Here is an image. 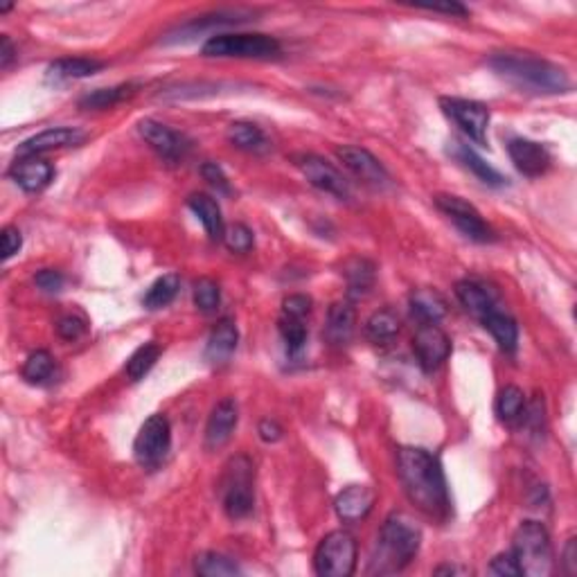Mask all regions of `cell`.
Here are the masks:
<instances>
[{"label": "cell", "instance_id": "cell-46", "mask_svg": "<svg viewBox=\"0 0 577 577\" xmlns=\"http://www.w3.org/2000/svg\"><path fill=\"white\" fill-rule=\"evenodd\" d=\"M0 246H3V260L7 262L9 257H14L18 251H21V246H23L21 230L14 226H5L3 232H0Z\"/></svg>", "mask_w": 577, "mask_h": 577}, {"label": "cell", "instance_id": "cell-24", "mask_svg": "<svg viewBox=\"0 0 577 577\" xmlns=\"http://www.w3.org/2000/svg\"><path fill=\"white\" fill-rule=\"evenodd\" d=\"M104 64L97 59H86V57H75V59H59L48 66L46 80L50 84H64L70 80H84V77L100 72Z\"/></svg>", "mask_w": 577, "mask_h": 577}, {"label": "cell", "instance_id": "cell-30", "mask_svg": "<svg viewBox=\"0 0 577 577\" xmlns=\"http://www.w3.org/2000/svg\"><path fill=\"white\" fill-rule=\"evenodd\" d=\"M343 275L347 280V287H350V295H366L368 291L375 284V264L363 257H352L343 266Z\"/></svg>", "mask_w": 577, "mask_h": 577}, {"label": "cell", "instance_id": "cell-5", "mask_svg": "<svg viewBox=\"0 0 577 577\" xmlns=\"http://www.w3.org/2000/svg\"><path fill=\"white\" fill-rule=\"evenodd\" d=\"M201 55L219 59H271L280 55V43L269 34H212L203 43Z\"/></svg>", "mask_w": 577, "mask_h": 577}, {"label": "cell", "instance_id": "cell-10", "mask_svg": "<svg viewBox=\"0 0 577 577\" xmlns=\"http://www.w3.org/2000/svg\"><path fill=\"white\" fill-rule=\"evenodd\" d=\"M444 115L454 120L455 127H460L469 140L476 144H487L489 127V106L476 100H465V97H443L440 100Z\"/></svg>", "mask_w": 577, "mask_h": 577}, {"label": "cell", "instance_id": "cell-11", "mask_svg": "<svg viewBox=\"0 0 577 577\" xmlns=\"http://www.w3.org/2000/svg\"><path fill=\"white\" fill-rule=\"evenodd\" d=\"M294 163L314 187H318L321 192L332 194V197L337 198H350V181H347L332 163L316 156V154H300V156L294 158Z\"/></svg>", "mask_w": 577, "mask_h": 577}, {"label": "cell", "instance_id": "cell-41", "mask_svg": "<svg viewBox=\"0 0 577 577\" xmlns=\"http://www.w3.org/2000/svg\"><path fill=\"white\" fill-rule=\"evenodd\" d=\"M86 329H89V323L81 316H77V314H66V316H61L57 321V334L64 341H77V338L84 337Z\"/></svg>", "mask_w": 577, "mask_h": 577}, {"label": "cell", "instance_id": "cell-17", "mask_svg": "<svg viewBox=\"0 0 577 577\" xmlns=\"http://www.w3.org/2000/svg\"><path fill=\"white\" fill-rule=\"evenodd\" d=\"M237 420H240V411H237L235 400L226 397L219 404L212 409L210 417H208L206 424V447L208 449H219L224 447L228 440L235 433Z\"/></svg>", "mask_w": 577, "mask_h": 577}, {"label": "cell", "instance_id": "cell-16", "mask_svg": "<svg viewBox=\"0 0 577 577\" xmlns=\"http://www.w3.org/2000/svg\"><path fill=\"white\" fill-rule=\"evenodd\" d=\"M84 140V131L80 129H70V127H55V129H46L41 134L32 135V138L23 140L18 144V158H27V156H41V154L52 152V149H61V147H70V144H77Z\"/></svg>", "mask_w": 577, "mask_h": 577}, {"label": "cell", "instance_id": "cell-9", "mask_svg": "<svg viewBox=\"0 0 577 577\" xmlns=\"http://www.w3.org/2000/svg\"><path fill=\"white\" fill-rule=\"evenodd\" d=\"M172 447V426L163 413H156L144 420L134 443V455L140 467L156 469L167 458Z\"/></svg>", "mask_w": 577, "mask_h": 577}, {"label": "cell", "instance_id": "cell-22", "mask_svg": "<svg viewBox=\"0 0 577 577\" xmlns=\"http://www.w3.org/2000/svg\"><path fill=\"white\" fill-rule=\"evenodd\" d=\"M237 341H240V332H237V325L230 318H224L215 325V329L210 332L206 346V361L212 366H221L228 358L232 357V352L237 350Z\"/></svg>", "mask_w": 577, "mask_h": 577}, {"label": "cell", "instance_id": "cell-34", "mask_svg": "<svg viewBox=\"0 0 577 577\" xmlns=\"http://www.w3.org/2000/svg\"><path fill=\"white\" fill-rule=\"evenodd\" d=\"M194 571L203 577H228L240 575L241 569L235 564V560L221 555V552H201L194 560Z\"/></svg>", "mask_w": 577, "mask_h": 577}, {"label": "cell", "instance_id": "cell-13", "mask_svg": "<svg viewBox=\"0 0 577 577\" xmlns=\"http://www.w3.org/2000/svg\"><path fill=\"white\" fill-rule=\"evenodd\" d=\"M337 156L338 161L350 169L354 176L361 178L368 186L384 187L388 186V181H390L384 165L377 161L368 149L354 147V144H343V147L337 149Z\"/></svg>", "mask_w": 577, "mask_h": 577}, {"label": "cell", "instance_id": "cell-27", "mask_svg": "<svg viewBox=\"0 0 577 577\" xmlns=\"http://www.w3.org/2000/svg\"><path fill=\"white\" fill-rule=\"evenodd\" d=\"M226 135H228V143H230L232 147L241 149V152L264 154L271 149V143H269V138H266V134L253 123H232L230 127H228Z\"/></svg>", "mask_w": 577, "mask_h": 577}, {"label": "cell", "instance_id": "cell-15", "mask_svg": "<svg viewBox=\"0 0 577 577\" xmlns=\"http://www.w3.org/2000/svg\"><path fill=\"white\" fill-rule=\"evenodd\" d=\"M140 135H143L144 143L154 149L156 154H161L167 161H178V158L186 156L187 144L186 138L181 134H176L174 129L165 127L163 123H156V120H143L138 124Z\"/></svg>", "mask_w": 577, "mask_h": 577}, {"label": "cell", "instance_id": "cell-49", "mask_svg": "<svg viewBox=\"0 0 577 577\" xmlns=\"http://www.w3.org/2000/svg\"><path fill=\"white\" fill-rule=\"evenodd\" d=\"M16 59V50H14V43L9 41L7 34L0 37V68H9L12 61Z\"/></svg>", "mask_w": 577, "mask_h": 577}, {"label": "cell", "instance_id": "cell-1", "mask_svg": "<svg viewBox=\"0 0 577 577\" xmlns=\"http://www.w3.org/2000/svg\"><path fill=\"white\" fill-rule=\"evenodd\" d=\"M397 476L417 510L433 518L447 517L451 510L447 478L435 455L420 447H401L397 451Z\"/></svg>", "mask_w": 577, "mask_h": 577}, {"label": "cell", "instance_id": "cell-44", "mask_svg": "<svg viewBox=\"0 0 577 577\" xmlns=\"http://www.w3.org/2000/svg\"><path fill=\"white\" fill-rule=\"evenodd\" d=\"M489 573L501 575V577H518L521 575V569H518L517 557L512 555V550H508L494 557L492 564H489Z\"/></svg>", "mask_w": 577, "mask_h": 577}, {"label": "cell", "instance_id": "cell-7", "mask_svg": "<svg viewBox=\"0 0 577 577\" xmlns=\"http://www.w3.org/2000/svg\"><path fill=\"white\" fill-rule=\"evenodd\" d=\"M314 569L323 577H350L357 569V540L347 530L325 535L314 552Z\"/></svg>", "mask_w": 577, "mask_h": 577}, {"label": "cell", "instance_id": "cell-23", "mask_svg": "<svg viewBox=\"0 0 577 577\" xmlns=\"http://www.w3.org/2000/svg\"><path fill=\"white\" fill-rule=\"evenodd\" d=\"M483 327L492 334V338L497 341L498 350L506 354H514L518 347V325L512 316L492 309L489 314H485L481 318Z\"/></svg>", "mask_w": 577, "mask_h": 577}, {"label": "cell", "instance_id": "cell-3", "mask_svg": "<svg viewBox=\"0 0 577 577\" xmlns=\"http://www.w3.org/2000/svg\"><path fill=\"white\" fill-rule=\"evenodd\" d=\"M422 544L420 526L404 512H395L386 518L379 532L375 560L370 561V573H400L413 561Z\"/></svg>", "mask_w": 577, "mask_h": 577}, {"label": "cell", "instance_id": "cell-33", "mask_svg": "<svg viewBox=\"0 0 577 577\" xmlns=\"http://www.w3.org/2000/svg\"><path fill=\"white\" fill-rule=\"evenodd\" d=\"M57 372V363L52 358L50 352L37 350L27 357V361L23 363V379L32 386H41L46 381H50Z\"/></svg>", "mask_w": 577, "mask_h": 577}, {"label": "cell", "instance_id": "cell-45", "mask_svg": "<svg viewBox=\"0 0 577 577\" xmlns=\"http://www.w3.org/2000/svg\"><path fill=\"white\" fill-rule=\"evenodd\" d=\"M34 283H37V287L41 291H46V294H57V291L64 289V273L61 271H55V269H43L38 271L37 275H34Z\"/></svg>", "mask_w": 577, "mask_h": 577}, {"label": "cell", "instance_id": "cell-18", "mask_svg": "<svg viewBox=\"0 0 577 577\" xmlns=\"http://www.w3.org/2000/svg\"><path fill=\"white\" fill-rule=\"evenodd\" d=\"M9 176L14 178L18 187L23 192H41L50 186L52 176H55V169L48 161L38 156H27V158H18L14 163V167L9 169Z\"/></svg>", "mask_w": 577, "mask_h": 577}, {"label": "cell", "instance_id": "cell-31", "mask_svg": "<svg viewBox=\"0 0 577 577\" xmlns=\"http://www.w3.org/2000/svg\"><path fill=\"white\" fill-rule=\"evenodd\" d=\"M400 334V318L392 309H379L366 323V337L377 346H386Z\"/></svg>", "mask_w": 577, "mask_h": 577}, {"label": "cell", "instance_id": "cell-39", "mask_svg": "<svg viewBox=\"0 0 577 577\" xmlns=\"http://www.w3.org/2000/svg\"><path fill=\"white\" fill-rule=\"evenodd\" d=\"M278 329L289 354H298L300 350H303L305 343H307V327H305V323L300 321V318H291L283 314V318H280V323H278Z\"/></svg>", "mask_w": 577, "mask_h": 577}, {"label": "cell", "instance_id": "cell-4", "mask_svg": "<svg viewBox=\"0 0 577 577\" xmlns=\"http://www.w3.org/2000/svg\"><path fill=\"white\" fill-rule=\"evenodd\" d=\"M512 555L517 557V564L521 575L546 577L552 573V544L550 535L540 521H523L517 528L512 540Z\"/></svg>", "mask_w": 577, "mask_h": 577}, {"label": "cell", "instance_id": "cell-21", "mask_svg": "<svg viewBox=\"0 0 577 577\" xmlns=\"http://www.w3.org/2000/svg\"><path fill=\"white\" fill-rule=\"evenodd\" d=\"M357 327V312L352 303H334L327 312V325H325V338L332 346H347L354 337Z\"/></svg>", "mask_w": 577, "mask_h": 577}, {"label": "cell", "instance_id": "cell-25", "mask_svg": "<svg viewBox=\"0 0 577 577\" xmlns=\"http://www.w3.org/2000/svg\"><path fill=\"white\" fill-rule=\"evenodd\" d=\"M187 208L197 215V219L206 228L210 240H221L224 237V217H221V208L215 198L208 197V194H192L187 198Z\"/></svg>", "mask_w": 577, "mask_h": 577}, {"label": "cell", "instance_id": "cell-2", "mask_svg": "<svg viewBox=\"0 0 577 577\" xmlns=\"http://www.w3.org/2000/svg\"><path fill=\"white\" fill-rule=\"evenodd\" d=\"M489 68L501 80L512 84L514 89L526 91V93L560 95L571 91V80L564 68L550 64L546 59H540L535 55L501 52V55L489 57Z\"/></svg>", "mask_w": 577, "mask_h": 577}, {"label": "cell", "instance_id": "cell-51", "mask_svg": "<svg viewBox=\"0 0 577 577\" xmlns=\"http://www.w3.org/2000/svg\"><path fill=\"white\" fill-rule=\"evenodd\" d=\"M454 573H460L455 566H440V569H435V575H454Z\"/></svg>", "mask_w": 577, "mask_h": 577}, {"label": "cell", "instance_id": "cell-26", "mask_svg": "<svg viewBox=\"0 0 577 577\" xmlns=\"http://www.w3.org/2000/svg\"><path fill=\"white\" fill-rule=\"evenodd\" d=\"M455 298H458L460 305H463L472 316H476L478 321H481L485 314L497 309L494 295L489 294L481 283H474V280H460V283L455 284Z\"/></svg>", "mask_w": 577, "mask_h": 577}, {"label": "cell", "instance_id": "cell-35", "mask_svg": "<svg viewBox=\"0 0 577 577\" xmlns=\"http://www.w3.org/2000/svg\"><path fill=\"white\" fill-rule=\"evenodd\" d=\"M497 415L506 424H514L526 415V395L518 386H506L497 397Z\"/></svg>", "mask_w": 577, "mask_h": 577}, {"label": "cell", "instance_id": "cell-12", "mask_svg": "<svg viewBox=\"0 0 577 577\" xmlns=\"http://www.w3.org/2000/svg\"><path fill=\"white\" fill-rule=\"evenodd\" d=\"M413 352L424 372H435L451 354V341L438 323H422L413 337Z\"/></svg>", "mask_w": 577, "mask_h": 577}, {"label": "cell", "instance_id": "cell-37", "mask_svg": "<svg viewBox=\"0 0 577 577\" xmlns=\"http://www.w3.org/2000/svg\"><path fill=\"white\" fill-rule=\"evenodd\" d=\"M178 287H181V280H178V275H174V273L163 275V278H158L156 283H154L152 287L147 289V294H144V298H143V305L147 309L167 307V305L172 303L174 298H176Z\"/></svg>", "mask_w": 577, "mask_h": 577}, {"label": "cell", "instance_id": "cell-8", "mask_svg": "<svg viewBox=\"0 0 577 577\" xmlns=\"http://www.w3.org/2000/svg\"><path fill=\"white\" fill-rule=\"evenodd\" d=\"M433 203L435 208L447 217L451 224L467 237V240L478 241V244H489V241L497 240L492 226H489L487 221L483 219L481 212H478L472 203L465 201V198L455 197V194H438V197H433Z\"/></svg>", "mask_w": 577, "mask_h": 577}, {"label": "cell", "instance_id": "cell-47", "mask_svg": "<svg viewBox=\"0 0 577 577\" xmlns=\"http://www.w3.org/2000/svg\"><path fill=\"white\" fill-rule=\"evenodd\" d=\"M257 433H260V438L264 440V443H278V440L283 438L284 431L275 420H262L260 426H257Z\"/></svg>", "mask_w": 577, "mask_h": 577}, {"label": "cell", "instance_id": "cell-48", "mask_svg": "<svg viewBox=\"0 0 577 577\" xmlns=\"http://www.w3.org/2000/svg\"><path fill=\"white\" fill-rule=\"evenodd\" d=\"M422 9H429V12H443L451 14V16H467V7H463L460 3H443V5H420Z\"/></svg>", "mask_w": 577, "mask_h": 577}, {"label": "cell", "instance_id": "cell-38", "mask_svg": "<svg viewBox=\"0 0 577 577\" xmlns=\"http://www.w3.org/2000/svg\"><path fill=\"white\" fill-rule=\"evenodd\" d=\"M194 305H197L198 312L203 314H212L219 309V303H221V291H219V284L215 283V280L210 278H201L194 283Z\"/></svg>", "mask_w": 577, "mask_h": 577}, {"label": "cell", "instance_id": "cell-36", "mask_svg": "<svg viewBox=\"0 0 577 577\" xmlns=\"http://www.w3.org/2000/svg\"><path fill=\"white\" fill-rule=\"evenodd\" d=\"M158 357H161V347L154 341L144 343L127 358V366H124V372L131 381H140L154 366H156Z\"/></svg>", "mask_w": 577, "mask_h": 577}, {"label": "cell", "instance_id": "cell-20", "mask_svg": "<svg viewBox=\"0 0 577 577\" xmlns=\"http://www.w3.org/2000/svg\"><path fill=\"white\" fill-rule=\"evenodd\" d=\"M449 156H454L455 161L463 165L465 169H469V172H472L478 181H483L485 186H489V187L506 186V176H503L501 172H497L492 165L485 163L483 158L478 156L472 147H469V144L460 143V140H451Z\"/></svg>", "mask_w": 577, "mask_h": 577}, {"label": "cell", "instance_id": "cell-32", "mask_svg": "<svg viewBox=\"0 0 577 577\" xmlns=\"http://www.w3.org/2000/svg\"><path fill=\"white\" fill-rule=\"evenodd\" d=\"M244 21V18L240 16V12H219V14H212V16H201L198 21H190L186 23L183 27H178L176 32L172 34V38H167V41H190V38L197 37V34H201L203 30H210V27H219V26H232V23H240Z\"/></svg>", "mask_w": 577, "mask_h": 577}, {"label": "cell", "instance_id": "cell-28", "mask_svg": "<svg viewBox=\"0 0 577 577\" xmlns=\"http://www.w3.org/2000/svg\"><path fill=\"white\" fill-rule=\"evenodd\" d=\"M411 312L420 318V323H438L447 316V300L433 289H415L411 294Z\"/></svg>", "mask_w": 577, "mask_h": 577}, {"label": "cell", "instance_id": "cell-40", "mask_svg": "<svg viewBox=\"0 0 577 577\" xmlns=\"http://www.w3.org/2000/svg\"><path fill=\"white\" fill-rule=\"evenodd\" d=\"M224 244L232 253H249L253 249V230L244 224H232L224 230Z\"/></svg>", "mask_w": 577, "mask_h": 577}, {"label": "cell", "instance_id": "cell-43", "mask_svg": "<svg viewBox=\"0 0 577 577\" xmlns=\"http://www.w3.org/2000/svg\"><path fill=\"white\" fill-rule=\"evenodd\" d=\"M309 312H312V298H309V295L294 294V295H289V298H284V303H283L284 316L300 318V321H303Z\"/></svg>", "mask_w": 577, "mask_h": 577}, {"label": "cell", "instance_id": "cell-19", "mask_svg": "<svg viewBox=\"0 0 577 577\" xmlns=\"http://www.w3.org/2000/svg\"><path fill=\"white\" fill-rule=\"evenodd\" d=\"M375 501V489L368 487V485H350V487H346L338 494L337 501H334V508H337V514L341 521L354 523L361 521V518H366L368 514H370Z\"/></svg>", "mask_w": 577, "mask_h": 577}, {"label": "cell", "instance_id": "cell-29", "mask_svg": "<svg viewBox=\"0 0 577 577\" xmlns=\"http://www.w3.org/2000/svg\"><path fill=\"white\" fill-rule=\"evenodd\" d=\"M138 93V86L135 84H120L111 86V89H97L93 93H86L80 100V106L86 111H104L113 109V106L123 104Z\"/></svg>", "mask_w": 577, "mask_h": 577}, {"label": "cell", "instance_id": "cell-6", "mask_svg": "<svg viewBox=\"0 0 577 577\" xmlns=\"http://www.w3.org/2000/svg\"><path fill=\"white\" fill-rule=\"evenodd\" d=\"M255 467L251 458L237 455L226 465L221 494H224V510L230 518H244L253 512L255 492H253Z\"/></svg>", "mask_w": 577, "mask_h": 577}, {"label": "cell", "instance_id": "cell-42", "mask_svg": "<svg viewBox=\"0 0 577 577\" xmlns=\"http://www.w3.org/2000/svg\"><path fill=\"white\" fill-rule=\"evenodd\" d=\"M201 176L206 178L208 186L215 187V190L219 194H232L230 181H228L224 169H221L217 163H203L201 165Z\"/></svg>", "mask_w": 577, "mask_h": 577}, {"label": "cell", "instance_id": "cell-50", "mask_svg": "<svg viewBox=\"0 0 577 577\" xmlns=\"http://www.w3.org/2000/svg\"><path fill=\"white\" fill-rule=\"evenodd\" d=\"M575 555H577V550H575V540H569V544H566V548H564V566H566V573L569 575H573L575 571H577V561H575Z\"/></svg>", "mask_w": 577, "mask_h": 577}, {"label": "cell", "instance_id": "cell-14", "mask_svg": "<svg viewBox=\"0 0 577 577\" xmlns=\"http://www.w3.org/2000/svg\"><path fill=\"white\" fill-rule=\"evenodd\" d=\"M508 154H510L514 167L528 178H537L541 174H546L552 163L550 152H548L544 144L528 138H512L508 143Z\"/></svg>", "mask_w": 577, "mask_h": 577}]
</instances>
